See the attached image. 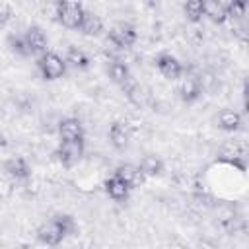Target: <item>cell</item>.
<instances>
[{
    "mask_svg": "<svg viewBox=\"0 0 249 249\" xmlns=\"http://www.w3.org/2000/svg\"><path fill=\"white\" fill-rule=\"evenodd\" d=\"M37 68L45 80H58L66 72V60L56 53H43L37 58Z\"/></svg>",
    "mask_w": 249,
    "mask_h": 249,
    "instance_id": "obj_1",
    "label": "cell"
},
{
    "mask_svg": "<svg viewBox=\"0 0 249 249\" xmlns=\"http://www.w3.org/2000/svg\"><path fill=\"white\" fill-rule=\"evenodd\" d=\"M86 10L78 2H56V18L68 29H80Z\"/></svg>",
    "mask_w": 249,
    "mask_h": 249,
    "instance_id": "obj_2",
    "label": "cell"
},
{
    "mask_svg": "<svg viewBox=\"0 0 249 249\" xmlns=\"http://www.w3.org/2000/svg\"><path fill=\"white\" fill-rule=\"evenodd\" d=\"M136 41V31L130 23H117L109 29V37H107V43H111L113 47H119V49H128L132 47Z\"/></svg>",
    "mask_w": 249,
    "mask_h": 249,
    "instance_id": "obj_3",
    "label": "cell"
},
{
    "mask_svg": "<svg viewBox=\"0 0 249 249\" xmlns=\"http://www.w3.org/2000/svg\"><path fill=\"white\" fill-rule=\"evenodd\" d=\"M62 237H64V231H62V228L58 226V222L54 218L49 220V222H45V224H41L37 228V239L43 245L54 247V245H58L62 241Z\"/></svg>",
    "mask_w": 249,
    "mask_h": 249,
    "instance_id": "obj_4",
    "label": "cell"
},
{
    "mask_svg": "<svg viewBox=\"0 0 249 249\" xmlns=\"http://www.w3.org/2000/svg\"><path fill=\"white\" fill-rule=\"evenodd\" d=\"M56 156L64 165H74L84 156V138L72 140V142H60Z\"/></svg>",
    "mask_w": 249,
    "mask_h": 249,
    "instance_id": "obj_5",
    "label": "cell"
},
{
    "mask_svg": "<svg viewBox=\"0 0 249 249\" xmlns=\"http://www.w3.org/2000/svg\"><path fill=\"white\" fill-rule=\"evenodd\" d=\"M115 177H119L123 183L128 185V189H134V187H140L144 183V173L138 165L134 163H121L117 169H115Z\"/></svg>",
    "mask_w": 249,
    "mask_h": 249,
    "instance_id": "obj_6",
    "label": "cell"
},
{
    "mask_svg": "<svg viewBox=\"0 0 249 249\" xmlns=\"http://www.w3.org/2000/svg\"><path fill=\"white\" fill-rule=\"evenodd\" d=\"M156 66H158V70L161 72V76L167 78V80H177V78H181V74H183L181 62H179L175 56L167 54V53H163V54H160V56L156 58Z\"/></svg>",
    "mask_w": 249,
    "mask_h": 249,
    "instance_id": "obj_7",
    "label": "cell"
},
{
    "mask_svg": "<svg viewBox=\"0 0 249 249\" xmlns=\"http://www.w3.org/2000/svg\"><path fill=\"white\" fill-rule=\"evenodd\" d=\"M58 134H60V140H62V142H72V140L84 138L82 124H80V121L74 119V117L62 119V121L58 123Z\"/></svg>",
    "mask_w": 249,
    "mask_h": 249,
    "instance_id": "obj_8",
    "label": "cell"
},
{
    "mask_svg": "<svg viewBox=\"0 0 249 249\" xmlns=\"http://www.w3.org/2000/svg\"><path fill=\"white\" fill-rule=\"evenodd\" d=\"M23 39H25V43H27V47H29V51H31L33 54H35V53H45V49H47V37H45L43 29H41L39 25L27 27Z\"/></svg>",
    "mask_w": 249,
    "mask_h": 249,
    "instance_id": "obj_9",
    "label": "cell"
},
{
    "mask_svg": "<svg viewBox=\"0 0 249 249\" xmlns=\"http://www.w3.org/2000/svg\"><path fill=\"white\" fill-rule=\"evenodd\" d=\"M4 171L12 179H27L31 175V169H29V165H27V161L23 158H10V160H6Z\"/></svg>",
    "mask_w": 249,
    "mask_h": 249,
    "instance_id": "obj_10",
    "label": "cell"
},
{
    "mask_svg": "<svg viewBox=\"0 0 249 249\" xmlns=\"http://www.w3.org/2000/svg\"><path fill=\"white\" fill-rule=\"evenodd\" d=\"M202 16H208L214 23H224L228 19L226 6L218 0H202Z\"/></svg>",
    "mask_w": 249,
    "mask_h": 249,
    "instance_id": "obj_11",
    "label": "cell"
},
{
    "mask_svg": "<svg viewBox=\"0 0 249 249\" xmlns=\"http://www.w3.org/2000/svg\"><path fill=\"white\" fill-rule=\"evenodd\" d=\"M179 95H181V99L187 101V103L198 99V95H200V80L195 78V76L183 78V82H181V86H179Z\"/></svg>",
    "mask_w": 249,
    "mask_h": 249,
    "instance_id": "obj_12",
    "label": "cell"
},
{
    "mask_svg": "<svg viewBox=\"0 0 249 249\" xmlns=\"http://www.w3.org/2000/svg\"><path fill=\"white\" fill-rule=\"evenodd\" d=\"M109 140L117 150H124L126 144H128V128H126V124L121 123V121H115L111 124V128H109Z\"/></svg>",
    "mask_w": 249,
    "mask_h": 249,
    "instance_id": "obj_13",
    "label": "cell"
},
{
    "mask_svg": "<svg viewBox=\"0 0 249 249\" xmlns=\"http://www.w3.org/2000/svg\"><path fill=\"white\" fill-rule=\"evenodd\" d=\"M241 124V115L233 109H222L218 113V126L222 130H228V132H233L237 130Z\"/></svg>",
    "mask_w": 249,
    "mask_h": 249,
    "instance_id": "obj_14",
    "label": "cell"
},
{
    "mask_svg": "<svg viewBox=\"0 0 249 249\" xmlns=\"http://www.w3.org/2000/svg\"><path fill=\"white\" fill-rule=\"evenodd\" d=\"M105 191H107V195H109L113 200H126V198H128V193H130L128 185L123 183V181H121L119 177H115V175L105 181Z\"/></svg>",
    "mask_w": 249,
    "mask_h": 249,
    "instance_id": "obj_15",
    "label": "cell"
},
{
    "mask_svg": "<svg viewBox=\"0 0 249 249\" xmlns=\"http://www.w3.org/2000/svg\"><path fill=\"white\" fill-rule=\"evenodd\" d=\"M80 31L89 35V37H97L101 31H103V21L99 16L91 14V12H86L84 14V19H82V25H80Z\"/></svg>",
    "mask_w": 249,
    "mask_h": 249,
    "instance_id": "obj_16",
    "label": "cell"
},
{
    "mask_svg": "<svg viewBox=\"0 0 249 249\" xmlns=\"http://www.w3.org/2000/svg\"><path fill=\"white\" fill-rule=\"evenodd\" d=\"M138 167L142 169L144 177H156V175H160V173L163 171V163H161V160L156 158V156H144Z\"/></svg>",
    "mask_w": 249,
    "mask_h": 249,
    "instance_id": "obj_17",
    "label": "cell"
},
{
    "mask_svg": "<svg viewBox=\"0 0 249 249\" xmlns=\"http://www.w3.org/2000/svg\"><path fill=\"white\" fill-rule=\"evenodd\" d=\"M109 76H111V80H113L115 84L124 86V84L130 80V70H128V66H126L124 62L115 60V62H111V66H109Z\"/></svg>",
    "mask_w": 249,
    "mask_h": 249,
    "instance_id": "obj_18",
    "label": "cell"
},
{
    "mask_svg": "<svg viewBox=\"0 0 249 249\" xmlns=\"http://www.w3.org/2000/svg\"><path fill=\"white\" fill-rule=\"evenodd\" d=\"M66 62H70V64L76 66V68H88L89 58H88V54H86L84 51H80L78 47H70L68 53H66Z\"/></svg>",
    "mask_w": 249,
    "mask_h": 249,
    "instance_id": "obj_19",
    "label": "cell"
},
{
    "mask_svg": "<svg viewBox=\"0 0 249 249\" xmlns=\"http://www.w3.org/2000/svg\"><path fill=\"white\" fill-rule=\"evenodd\" d=\"M8 43H10V47H12V51L16 53V54H19V56H31L33 53L29 51V47H27V43H25V39L23 37H18V35H10L8 37Z\"/></svg>",
    "mask_w": 249,
    "mask_h": 249,
    "instance_id": "obj_20",
    "label": "cell"
},
{
    "mask_svg": "<svg viewBox=\"0 0 249 249\" xmlns=\"http://www.w3.org/2000/svg\"><path fill=\"white\" fill-rule=\"evenodd\" d=\"M224 6H226V14H228V18H231V19H241V18L245 16L247 2L231 0V2H228V4H224Z\"/></svg>",
    "mask_w": 249,
    "mask_h": 249,
    "instance_id": "obj_21",
    "label": "cell"
},
{
    "mask_svg": "<svg viewBox=\"0 0 249 249\" xmlns=\"http://www.w3.org/2000/svg\"><path fill=\"white\" fill-rule=\"evenodd\" d=\"M54 220H56L58 226L62 228L64 235H72V233H76L78 224H76V220H74L70 214H58V216H54Z\"/></svg>",
    "mask_w": 249,
    "mask_h": 249,
    "instance_id": "obj_22",
    "label": "cell"
},
{
    "mask_svg": "<svg viewBox=\"0 0 249 249\" xmlns=\"http://www.w3.org/2000/svg\"><path fill=\"white\" fill-rule=\"evenodd\" d=\"M185 14L191 21H198L202 18V0H189L185 4Z\"/></svg>",
    "mask_w": 249,
    "mask_h": 249,
    "instance_id": "obj_23",
    "label": "cell"
},
{
    "mask_svg": "<svg viewBox=\"0 0 249 249\" xmlns=\"http://www.w3.org/2000/svg\"><path fill=\"white\" fill-rule=\"evenodd\" d=\"M10 16H12L10 6H8L6 2H0V25H4V23L10 19Z\"/></svg>",
    "mask_w": 249,
    "mask_h": 249,
    "instance_id": "obj_24",
    "label": "cell"
},
{
    "mask_svg": "<svg viewBox=\"0 0 249 249\" xmlns=\"http://www.w3.org/2000/svg\"><path fill=\"white\" fill-rule=\"evenodd\" d=\"M12 195V185L6 179H0V196H10Z\"/></svg>",
    "mask_w": 249,
    "mask_h": 249,
    "instance_id": "obj_25",
    "label": "cell"
}]
</instances>
